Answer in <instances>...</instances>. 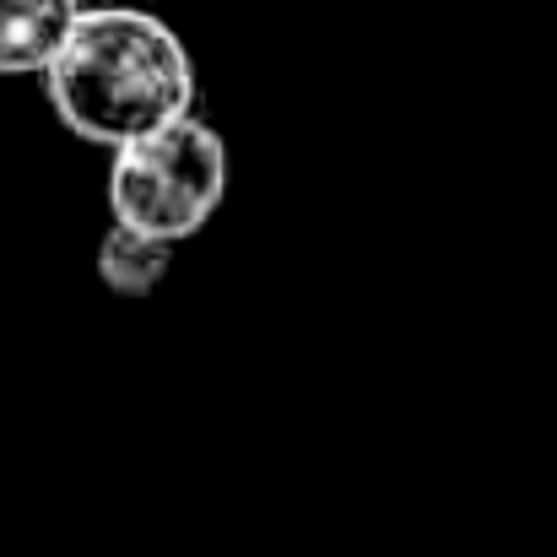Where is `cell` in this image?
<instances>
[{"label": "cell", "mask_w": 557, "mask_h": 557, "mask_svg": "<svg viewBox=\"0 0 557 557\" xmlns=\"http://www.w3.org/2000/svg\"><path fill=\"white\" fill-rule=\"evenodd\" d=\"M54 120L87 147H131L195 103L185 38L141 5H87L65 49L44 71Z\"/></svg>", "instance_id": "cell-1"}, {"label": "cell", "mask_w": 557, "mask_h": 557, "mask_svg": "<svg viewBox=\"0 0 557 557\" xmlns=\"http://www.w3.org/2000/svg\"><path fill=\"white\" fill-rule=\"evenodd\" d=\"M227 174H233L227 141L206 120L185 114V120L114 152L109 211H114V222H125L147 238L185 244L216 216V206L227 195Z\"/></svg>", "instance_id": "cell-2"}, {"label": "cell", "mask_w": 557, "mask_h": 557, "mask_svg": "<svg viewBox=\"0 0 557 557\" xmlns=\"http://www.w3.org/2000/svg\"><path fill=\"white\" fill-rule=\"evenodd\" d=\"M82 11V0H0V76H44Z\"/></svg>", "instance_id": "cell-3"}, {"label": "cell", "mask_w": 557, "mask_h": 557, "mask_svg": "<svg viewBox=\"0 0 557 557\" xmlns=\"http://www.w3.org/2000/svg\"><path fill=\"white\" fill-rule=\"evenodd\" d=\"M174 265V244L163 238H147L125 222H114L98 244V276L120 293V298H147Z\"/></svg>", "instance_id": "cell-4"}]
</instances>
